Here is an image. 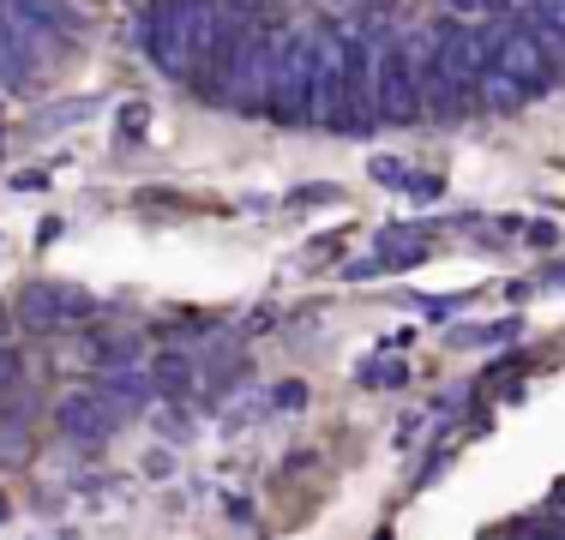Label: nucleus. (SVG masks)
I'll use <instances>...</instances> for the list:
<instances>
[{
	"label": "nucleus",
	"instance_id": "f257e3e1",
	"mask_svg": "<svg viewBox=\"0 0 565 540\" xmlns=\"http://www.w3.org/2000/svg\"><path fill=\"white\" fill-rule=\"evenodd\" d=\"M211 7L217 0H151L145 19V48L157 54L163 73H193L205 54V31H211Z\"/></svg>",
	"mask_w": 565,
	"mask_h": 540
},
{
	"label": "nucleus",
	"instance_id": "9d476101",
	"mask_svg": "<svg viewBox=\"0 0 565 540\" xmlns=\"http://www.w3.org/2000/svg\"><path fill=\"white\" fill-rule=\"evenodd\" d=\"M427 259V235H403V228H385L380 235V264L385 270H409Z\"/></svg>",
	"mask_w": 565,
	"mask_h": 540
},
{
	"label": "nucleus",
	"instance_id": "dca6fc26",
	"mask_svg": "<svg viewBox=\"0 0 565 540\" xmlns=\"http://www.w3.org/2000/svg\"><path fill=\"white\" fill-rule=\"evenodd\" d=\"M19 378H24V360L12 355V348H0V390H12Z\"/></svg>",
	"mask_w": 565,
	"mask_h": 540
},
{
	"label": "nucleus",
	"instance_id": "a211bd4d",
	"mask_svg": "<svg viewBox=\"0 0 565 540\" xmlns=\"http://www.w3.org/2000/svg\"><path fill=\"white\" fill-rule=\"evenodd\" d=\"M403 193H415V198H434V193H439V174H415V181H403Z\"/></svg>",
	"mask_w": 565,
	"mask_h": 540
},
{
	"label": "nucleus",
	"instance_id": "ddd939ff",
	"mask_svg": "<svg viewBox=\"0 0 565 540\" xmlns=\"http://www.w3.org/2000/svg\"><path fill=\"white\" fill-rule=\"evenodd\" d=\"M446 12H451V19H463V24H476V19H500L505 0H446Z\"/></svg>",
	"mask_w": 565,
	"mask_h": 540
},
{
	"label": "nucleus",
	"instance_id": "7ed1b4c3",
	"mask_svg": "<svg viewBox=\"0 0 565 540\" xmlns=\"http://www.w3.org/2000/svg\"><path fill=\"white\" fill-rule=\"evenodd\" d=\"M361 36H367V61H373V115L392 120V127L422 120V78H415L409 54H403V36H385L373 24Z\"/></svg>",
	"mask_w": 565,
	"mask_h": 540
},
{
	"label": "nucleus",
	"instance_id": "f8f14e48",
	"mask_svg": "<svg viewBox=\"0 0 565 540\" xmlns=\"http://www.w3.org/2000/svg\"><path fill=\"white\" fill-rule=\"evenodd\" d=\"M403 378H409L403 360H367V367H361V385H373V390H397Z\"/></svg>",
	"mask_w": 565,
	"mask_h": 540
},
{
	"label": "nucleus",
	"instance_id": "20e7f679",
	"mask_svg": "<svg viewBox=\"0 0 565 540\" xmlns=\"http://www.w3.org/2000/svg\"><path fill=\"white\" fill-rule=\"evenodd\" d=\"M277 48H282V36L265 31V19H253L247 31H241V43L228 48V61L217 66V73H223V90H228V102H235V108H259L265 97H271Z\"/></svg>",
	"mask_w": 565,
	"mask_h": 540
},
{
	"label": "nucleus",
	"instance_id": "4468645a",
	"mask_svg": "<svg viewBox=\"0 0 565 540\" xmlns=\"http://www.w3.org/2000/svg\"><path fill=\"white\" fill-rule=\"evenodd\" d=\"M78 115H90V102H61V108H43V120H36V127H61V120H78Z\"/></svg>",
	"mask_w": 565,
	"mask_h": 540
},
{
	"label": "nucleus",
	"instance_id": "9b49d317",
	"mask_svg": "<svg viewBox=\"0 0 565 540\" xmlns=\"http://www.w3.org/2000/svg\"><path fill=\"white\" fill-rule=\"evenodd\" d=\"M157 390H163V397H186V390H193V360H186V355H163V360H157Z\"/></svg>",
	"mask_w": 565,
	"mask_h": 540
},
{
	"label": "nucleus",
	"instance_id": "0eeeda50",
	"mask_svg": "<svg viewBox=\"0 0 565 540\" xmlns=\"http://www.w3.org/2000/svg\"><path fill=\"white\" fill-rule=\"evenodd\" d=\"M61 432L73 444H109L120 426H127V409H120L115 397H103V390H73V397L61 402Z\"/></svg>",
	"mask_w": 565,
	"mask_h": 540
},
{
	"label": "nucleus",
	"instance_id": "f03ea898",
	"mask_svg": "<svg viewBox=\"0 0 565 540\" xmlns=\"http://www.w3.org/2000/svg\"><path fill=\"white\" fill-rule=\"evenodd\" d=\"M319 43H326V36H313V31L282 36L277 66H271V97H265V102H271V115H277V127H307V120H313Z\"/></svg>",
	"mask_w": 565,
	"mask_h": 540
},
{
	"label": "nucleus",
	"instance_id": "aec40b11",
	"mask_svg": "<svg viewBox=\"0 0 565 540\" xmlns=\"http://www.w3.org/2000/svg\"><path fill=\"white\" fill-rule=\"evenodd\" d=\"M530 240H535V247H554L559 228H554V223H530Z\"/></svg>",
	"mask_w": 565,
	"mask_h": 540
},
{
	"label": "nucleus",
	"instance_id": "39448f33",
	"mask_svg": "<svg viewBox=\"0 0 565 540\" xmlns=\"http://www.w3.org/2000/svg\"><path fill=\"white\" fill-rule=\"evenodd\" d=\"M488 43H493V61H500L505 73L518 78L530 102H535V97H547V90L559 85V61L542 48V36H535L530 24H493Z\"/></svg>",
	"mask_w": 565,
	"mask_h": 540
},
{
	"label": "nucleus",
	"instance_id": "6e6552de",
	"mask_svg": "<svg viewBox=\"0 0 565 540\" xmlns=\"http://www.w3.org/2000/svg\"><path fill=\"white\" fill-rule=\"evenodd\" d=\"M97 367H103L97 372V390H103V397H115L127 414H139L145 402L157 397V378L139 367V355H103Z\"/></svg>",
	"mask_w": 565,
	"mask_h": 540
},
{
	"label": "nucleus",
	"instance_id": "2eb2a0df",
	"mask_svg": "<svg viewBox=\"0 0 565 540\" xmlns=\"http://www.w3.org/2000/svg\"><path fill=\"white\" fill-rule=\"evenodd\" d=\"M223 7H228V12H241V19L253 24V19H271V7H277V0H223Z\"/></svg>",
	"mask_w": 565,
	"mask_h": 540
},
{
	"label": "nucleus",
	"instance_id": "f3484780",
	"mask_svg": "<svg viewBox=\"0 0 565 540\" xmlns=\"http://www.w3.org/2000/svg\"><path fill=\"white\" fill-rule=\"evenodd\" d=\"M373 181H385V186H403V181H409V169L385 156V162H373Z\"/></svg>",
	"mask_w": 565,
	"mask_h": 540
},
{
	"label": "nucleus",
	"instance_id": "1a4fd4ad",
	"mask_svg": "<svg viewBox=\"0 0 565 540\" xmlns=\"http://www.w3.org/2000/svg\"><path fill=\"white\" fill-rule=\"evenodd\" d=\"M476 97L488 102V108H500V115H511V108H523V102H530V97H523V85L505 73L500 61H488V66H481V78H476Z\"/></svg>",
	"mask_w": 565,
	"mask_h": 540
},
{
	"label": "nucleus",
	"instance_id": "423d86ee",
	"mask_svg": "<svg viewBox=\"0 0 565 540\" xmlns=\"http://www.w3.org/2000/svg\"><path fill=\"white\" fill-rule=\"evenodd\" d=\"M12 318L36 336H61V331H73L78 318H90V294L66 289V282H31V289L19 294V306H12Z\"/></svg>",
	"mask_w": 565,
	"mask_h": 540
},
{
	"label": "nucleus",
	"instance_id": "6ab92c4d",
	"mask_svg": "<svg viewBox=\"0 0 565 540\" xmlns=\"http://www.w3.org/2000/svg\"><path fill=\"white\" fill-rule=\"evenodd\" d=\"M271 402H277V409H301V402H307V390H301V385H282Z\"/></svg>",
	"mask_w": 565,
	"mask_h": 540
},
{
	"label": "nucleus",
	"instance_id": "412c9836",
	"mask_svg": "<svg viewBox=\"0 0 565 540\" xmlns=\"http://www.w3.org/2000/svg\"><path fill=\"white\" fill-rule=\"evenodd\" d=\"M0 522H7V498H0Z\"/></svg>",
	"mask_w": 565,
	"mask_h": 540
},
{
	"label": "nucleus",
	"instance_id": "4be33fe9",
	"mask_svg": "<svg viewBox=\"0 0 565 540\" xmlns=\"http://www.w3.org/2000/svg\"><path fill=\"white\" fill-rule=\"evenodd\" d=\"M0 331H7V313H0Z\"/></svg>",
	"mask_w": 565,
	"mask_h": 540
}]
</instances>
